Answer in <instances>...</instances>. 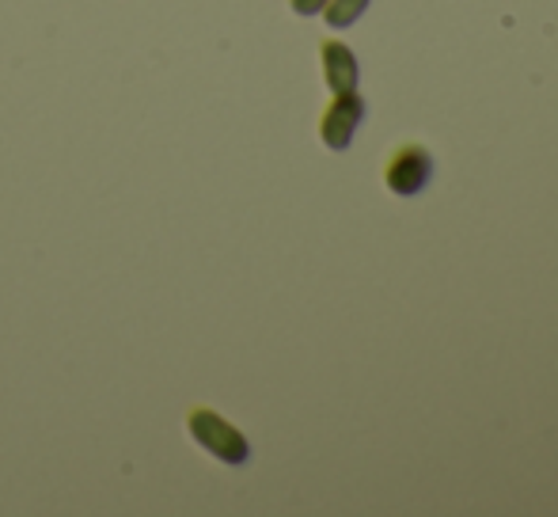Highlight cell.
Instances as JSON below:
<instances>
[{"instance_id":"cell-1","label":"cell","mask_w":558,"mask_h":517,"mask_svg":"<svg viewBox=\"0 0 558 517\" xmlns=\"http://www.w3.org/2000/svg\"><path fill=\"white\" fill-rule=\"evenodd\" d=\"M186 430H191L194 442H198L209 457L221 460V465L240 468V465H247V460H251L247 437H243L228 419H221L217 411H209V407H194V411L186 414Z\"/></svg>"},{"instance_id":"cell-2","label":"cell","mask_w":558,"mask_h":517,"mask_svg":"<svg viewBox=\"0 0 558 517\" xmlns=\"http://www.w3.org/2000/svg\"><path fill=\"white\" fill-rule=\"evenodd\" d=\"M434 179V156L422 145H399L384 164V183L396 199H418Z\"/></svg>"},{"instance_id":"cell-3","label":"cell","mask_w":558,"mask_h":517,"mask_svg":"<svg viewBox=\"0 0 558 517\" xmlns=\"http://www.w3.org/2000/svg\"><path fill=\"white\" fill-rule=\"evenodd\" d=\"M365 99H361V92H338L331 99V107L324 111V119H319V141H324L331 153H345V148L353 145V133L357 127L365 122Z\"/></svg>"},{"instance_id":"cell-4","label":"cell","mask_w":558,"mask_h":517,"mask_svg":"<svg viewBox=\"0 0 558 517\" xmlns=\"http://www.w3.org/2000/svg\"><path fill=\"white\" fill-rule=\"evenodd\" d=\"M319 61H324V81H327V88H331V96L357 88L361 73H357V58H353L350 46L324 43V46H319Z\"/></svg>"},{"instance_id":"cell-5","label":"cell","mask_w":558,"mask_h":517,"mask_svg":"<svg viewBox=\"0 0 558 517\" xmlns=\"http://www.w3.org/2000/svg\"><path fill=\"white\" fill-rule=\"evenodd\" d=\"M365 8H368V0H327L324 20H327V27H331V31H345V27H353L361 15H365Z\"/></svg>"},{"instance_id":"cell-6","label":"cell","mask_w":558,"mask_h":517,"mask_svg":"<svg viewBox=\"0 0 558 517\" xmlns=\"http://www.w3.org/2000/svg\"><path fill=\"white\" fill-rule=\"evenodd\" d=\"M296 15H319L327 8V0H289Z\"/></svg>"}]
</instances>
